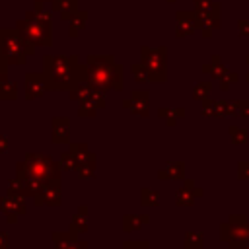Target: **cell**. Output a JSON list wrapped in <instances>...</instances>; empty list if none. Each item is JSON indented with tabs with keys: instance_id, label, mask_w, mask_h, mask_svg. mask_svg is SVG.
<instances>
[{
	"instance_id": "cell-46",
	"label": "cell",
	"mask_w": 249,
	"mask_h": 249,
	"mask_svg": "<svg viewBox=\"0 0 249 249\" xmlns=\"http://www.w3.org/2000/svg\"><path fill=\"white\" fill-rule=\"evenodd\" d=\"M167 2H171V4H173V2H175V0H167Z\"/></svg>"
},
{
	"instance_id": "cell-29",
	"label": "cell",
	"mask_w": 249,
	"mask_h": 249,
	"mask_svg": "<svg viewBox=\"0 0 249 249\" xmlns=\"http://www.w3.org/2000/svg\"><path fill=\"white\" fill-rule=\"evenodd\" d=\"M140 204L144 206H158L160 204V193L154 189H142L140 191Z\"/></svg>"
},
{
	"instance_id": "cell-12",
	"label": "cell",
	"mask_w": 249,
	"mask_h": 249,
	"mask_svg": "<svg viewBox=\"0 0 249 249\" xmlns=\"http://www.w3.org/2000/svg\"><path fill=\"white\" fill-rule=\"evenodd\" d=\"M51 239L54 243V249H88V241L78 239V235L72 233L70 230L68 231H53Z\"/></svg>"
},
{
	"instance_id": "cell-37",
	"label": "cell",
	"mask_w": 249,
	"mask_h": 249,
	"mask_svg": "<svg viewBox=\"0 0 249 249\" xmlns=\"http://www.w3.org/2000/svg\"><path fill=\"white\" fill-rule=\"evenodd\" d=\"M123 249H152V247H150V241H146V239H142V241L134 239V241H124Z\"/></svg>"
},
{
	"instance_id": "cell-9",
	"label": "cell",
	"mask_w": 249,
	"mask_h": 249,
	"mask_svg": "<svg viewBox=\"0 0 249 249\" xmlns=\"http://www.w3.org/2000/svg\"><path fill=\"white\" fill-rule=\"evenodd\" d=\"M123 107L132 115L148 117L150 115V93L146 89H134L126 99H123Z\"/></svg>"
},
{
	"instance_id": "cell-16",
	"label": "cell",
	"mask_w": 249,
	"mask_h": 249,
	"mask_svg": "<svg viewBox=\"0 0 249 249\" xmlns=\"http://www.w3.org/2000/svg\"><path fill=\"white\" fill-rule=\"evenodd\" d=\"M51 10L58 12L62 21H70L72 16L80 10V0H53L51 2Z\"/></svg>"
},
{
	"instance_id": "cell-28",
	"label": "cell",
	"mask_w": 249,
	"mask_h": 249,
	"mask_svg": "<svg viewBox=\"0 0 249 249\" xmlns=\"http://www.w3.org/2000/svg\"><path fill=\"white\" fill-rule=\"evenodd\" d=\"M130 72H132L134 82H138V84L150 82V72H148V68H146V64H144L142 60H140V62H134V64L130 66Z\"/></svg>"
},
{
	"instance_id": "cell-5",
	"label": "cell",
	"mask_w": 249,
	"mask_h": 249,
	"mask_svg": "<svg viewBox=\"0 0 249 249\" xmlns=\"http://www.w3.org/2000/svg\"><path fill=\"white\" fill-rule=\"evenodd\" d=\"M18 31L23 35L27 43L33 47H51L53 45V25L51 21H43L37 18L23 16L21 19L16 21Z\"/></svg>"
},
{
	"instance_id": "cell-24",
	"label": "cell",
	"mask_w": 249,
	"mask_h": 249,
	"mask_svg": "<svg viewBox=\"0 0 249 249\" xmlns=\"http://www.w3.org/2000/svg\"><path fill=\"white\" fill-rule=\"evenodd\" d=\"M195 12L198 16H216L220 18V4L214 0H193Z\"/></svg>"
},
{
	"instance_id": "cell-34",
	"label": "cell",
	"mask_w": 249,
	"mask_h": 249,
	"mask_svg": "<svg viewBox=\"0 0 249 249\" xmlns=\"http://www.w3.org/2000/svg\"><path fill=\"white\" fill-rule=\"evenodd\" d=\"M95 113H97V107L88 99V101H82L80 103V107H78V115L82 117V119H91V117H95Z\"/></svg>"
},
{
	"instance_id": "cell-6",
	"label": "cell",
	"mask_w": 249,
	"mask_h": 249,
	"mask_svg": "<svg viewBox=\"0 0 249 249\" xmlns=\"http://www.w3.org/2000/svg\"><path fill=\"white\" fill-rule=\"evenodd\" d=\"M140 60L150 72V82L161 84L167 80V49L165 47H140Z\"/></svg>"
},
{
	"instance_id": "cell-44",
	"label": "cell",
	"mask_w": 249,
	"mask_h": 249,
	"mask_svg": "<svg viewBox=\"0 0 249 249\" xmlns=\"http://www.w3.org/2000/svg\"><path fill=\"white\" fill-rule=\"evenodd\" d=\"M35 2H53V0H35Z\"/></svg>"
},
{
	"instance_id": "cell-42",
	"label": "cell",
	"mask_w": 249,
	"mask_h": 249,
	"mask_svg": "<svg viewBox=\"0 0 249 249\" xmlns=\"http://www.w3.org/2000/svg\"><path fill=\"white\" fill-rule=\"evenodd\" d=\"M8 148H10V142H8V138H6L4 134H0V154L8 152Z\"/></svg>"
},
{
	"instance_id": "cell-17",
	"label": "cell",
	"mask_w": 249,
	"mask_h": 249,
	"mask_svg": "<svg viewBox=\"0 0 249 249\" xmlns=\"http://www.w3.org/2000/svg\"><path fill=\"white\" fill-rule=\"evenodd\" d=\"M68 150L74 152V156L78 160V167L80 165H88V163H97V156L93 152H89L88 144H84V142H70Z\"/></svg>"
},
{
	"instance_id": "cell-15",
	"label": "cell",
	"mask_w": 249,
	"mask_h": 249,
	"mask_svg": "<svg viewBox=\"0 0 249 249\" xmlns=\"http://www.w3.org/2000/svg\"><path fill=\"white\" fill-rule=\"evenodd\" d=\"M196 196H202V191L195 189L193 181H185V187L177 189V193H175V204L177 206H191Z\"/></svg>"
},
{
	"instance_id": "cell-38",
	"label": "cell",
	"mask_w": 249,
	"mask_h": 249,
	"mask_svg": "<svg viewBox=\"0 0 249 249\" xmlns=\"http://www.w3.org/2000/svg\"><path fill=\"white\" fill-rule=\"evenodd\" d=\"M235 115L249 117V99H245V101H235Z\"/></svg>"
},
{
	"instance_id": "cell-40",
	"label": "cell",
	"mask_w": 249,
	"mask_h": 249,
	"mask_svg": "<svg viewBox=\"0 0 249 249\" xmlns=\"http://www.w3.org/2000/svg\"><path fill=\"white\" fill-rule=\"evenodd\" d=\"M239 177L249 179V161H241L239 163Z\"/></svg>"
},
{
	"instance_id": "cell-18",
	"label": "cell",
	"mask_w": 249,
	"mask_h": 249,
	"mask_svg": "<svg viewBox=\"0 0 249 249\" xmlns=\"http://www.w3.org/2000/svg\"><path fill=\"white\" fill-rule=\"evenodd\" d=\"M88 228H89V218H88V206H86V204H82V206L78 208V212L74 214L72 222H70V231L78 235V233H86V231H88Z\"/></svg>"
},
{
	"instance_id": "cell-11",
	"label": "cell",
	"mask_w": 249,
	"mask_h": 249,
	"mask_svg": "<svg viewBox=\"0 0 249 249\" xmlns=\"http://www.w3.org/2000/svg\"><path fill=\"white\" fill-rule=\"evenodd\" d=\"M175 19H177V25H175L177 37H187V35H193L196 29H200L196 12H177Z\"/></svg>"
},
{
	"instance_id": "cell-31",
	"label": "cell",
	"mask_w": 249,
	"mask_h": 249,
	"mask_svg": "<svg viewBox=\"0 0 249 249\" xmlns=\"http://www.w3.org/2000/svg\"><path fill=\"white\" fill-rule=\"evenodd\" d=\"M204 237L200 231H189L185 235V249H202Z\"/></svg>"
},
{
	"instance_id": "cell-33",
	"label": "cell",
	"mask_w": 249,
	"mask_h": 249,
	"mask_svg": "<svg viewBox=\"0 0 249 249\" xmlns=\"http://www.w3.org/2000/svg\"><path fill=\"white\" fill-rule=\"evenodd\" d=\"M210 91H212V84H210V82H198V84L195 86V89H193V97L204 101Z\"/></svg>"
},
{
	"instance_id": "cell-4",
	"label": "cell",
	"mask_w": 249,
	"mask_h": 249,
	"mask_svg": "<svg viewBox=\"0 0 249 249\" xmlns=\"http://www.w3.org/2000/svg\"><path fill=\"white\" fill-rule=\"evenodd\" d=\"M35 47L23 39L18 27H2L0 29V54L8 60V64H25L29 56H33Z\"/></svg>"
},
{
	"instance_id": "cell-21",
	"label": "cell",
	"mask_w": 249,
	"mask_h": 249,
	"mask_svg": "<svg viewBox=\"0 0 249 249\" xmlns=\"http://www.w3.org/2000/svg\"><path fill=\"white\" fill-rule=\"evenodd\" d=\"M150 224L148 214H124L123 216V230L124 231H136L138 228Z\"/></svg>"
},
{
	"instance_id": "cell-41",
	"label": "cell",
	"mask_w": 249,
	"mask_h": 249,
	"mask_svg": "<svg viewBox=\"0 0 249 249\" xmlns=\"http://www.w3.org/2000/svg\"><path fill=\"white\" fill-rule=\"evenodd\" d=\"M8 245H10V237L0 230V249H8Z\"/></svg>"
},
{
	"instance_id": "cell-14",
	"label": "cell",
	"mask_w": 249,
	"mask_h": 249,
	"mask_svg": "<svg viewBox=\"0 0 249 249\" xmlns=\"http://www.w3.org/2000/svg\"><path fill=\"white\" fill-rule=\"evenodd\" d=\"M0 210L8 216H23L27 212V206H25V198H19V196H14L10 193L2 195L0 196Z\"/></svg>"
},
{
	"instance_id": "cell-10",
	"label": "cell",
	"mask_w": 249,
	"mask_h": 249,
	"mask_svg": "<svg viewBox=\"0 0 249 249\" xmlns=\"http://www.w3.org/2000/svg\"><path fill=\"white\" fill-rule=\"evenodd\" d=\"M62 202V189H60V181H49L35 196H33V204L35 206H58Z\"/></svg>"
},
{
	"instance_id": "cell-47",
	"label": "cell",
	"mask_w": 249,
	"mask_h": 249,
	"mask_svg": "<svg viewBox=\"0 0 249 249\" xmlns=\"http://www.w3.org/2000/svg\"><path fill=\"white\" fill-rule=\"evenodd\" d=\"M245 249H249V245H247V247H245Z\"/></svg>"
},
{
	"instance_id": "cell-8",
	"label": "cell",
	"mask_w": 249,
	"mask_h": 249,
	"mask_svg": "<svg viewBox=\"0 0 249 249\" xmlns=\"http://www.w3.org/2000/svg\"><path fill=\"white\" fill-rule=\"evenodd\" d=\"M23 91H25L27 101L43 97L47 91H51L49 84H47V76L43 72H27L25 80H23Z\"/></svg>"
},
{
	"instance_id": "cell-22",
	"label": "cell",
	"mask_w": 249,
	"mask_h": 249,
	"mask_svg": "<svg viewBox=\"0 0 249 249\" xmlns=\"http://www.w3.org/2000/svg\"><path fill=\"white\" fill-rule=\"evenodd\" d=\"M93 89H95V88H93L88 80H84V82H80L76 88H72V89L68 91V95H70V99H72V101L82 103V101H86V99H89V97H91Z\"/></svg>"
},
{
	"instance_id": "cell-3",
	"label": "cell",
	"mask_w": 249,
	"mask_h": 249,
	"mask_svg": "<svg viewBox=\"0 0 249 249\" xmlns=\"http://www.w3.org/2000/svg\"><path fill=\"white\" fill-rule=\"evenodd\" d=\"M62 165L51 154L29 152L21 161L16 163V175L23 179H41V181H60Z\"/></svg>"
},
{
	"instance_id": "cell-35",
	"label": "cell",
	"mask_w": 249,
	"mask_h": 249,
	"mask_svg": "<svg viewBox=\"0 0 249 249\" xmlns=\"http://www.w3.org/2000/svg\"><path fill=\"white\" fill-rule=\"evenodd\" d=\"M76 171H78V177L80 179H95V163L80 165Z\"/></svg>"
},
{
	"instance_id": "cell-45",
	"label": "cell",
	"mask_w": 249,
	"mask_h": 249,
	"mask_svg": "<svg viewBox=\"0 0 249 249\" xmlns=\"http://www.w3.org/2000/svg\"><path fill=\"white\" fill-rule=\"evenodd\" d=\"M247 64H249V56H247ZM247 80H249V72H247Z\"/></svg>"
},
{
	"instance_id": "cell-2",
	"label": "cell",
	"mask_w": 249,
	"mask_h": 249,
	"mask_svg": "<svg viewBox=\"0 0 249 249\" xmlns=\"http://www.w3.org/2000/svg\"><path fill=\"white\" fill-rule=\"evenodd\" d=\"M88 64V76L86 80L99 91H121L124 82H123V66L115 62L113 54H88L86 56Z\"/></svg>"
},
{
	"instance_id": "cell-7",
	"label": "cell",
	"mask_w": 249,
	"mask_h": 249,
	"mask_svg": "<svg viewBox=\"0 0 249 249\" xmlns=\"http://www.w3.org/2000/svg\"><path fill=\"white\" fill-rule=\"evenodd\" d=\"M222 239L230 245V249H245L249 245V224L228 220L222 224Z\"/></svg>"
},
{
	"instance_id": "cell-20",
	"label": "cell",
	"mask_w": 249,
	"mask_h": 249,
	"mask_svg": "<svg viewBox=\"0 0 249 249\" xmlns=\"http://www.w3.org/2000/svg\"><path fill=\"white\" fill-rule=\"evenodd\" d=\"M86 23H88V12L86 10H78L72 16V19L68 21V35L70 37H78L86 29Z\"/></svg>"
},
{
	"instance_id": "cell-39",
	"label": "cell",
	"mask_w": 249,
	"mask_h": 249,
	"mask_svg": "<svg viewBox=\"0 0 249 249\" xmlns=\"http://www.w3.org/2000/svg\"><path fill=\"white\" fill-rule=\"evenodd\" d=\"M8 66H10V64H8V60L0 54V86L8 80Z\"/></svg>"
},
{
	"instance_id": "cell-30",
	"label": "cell",
	"mask_w": 249,
	"mask_h": 249,
	"mask_svg": "<svg viewBox=\"0 0 249 249\" xmlns=\"http://www.w3.org/2000/svg\"><path fill=\"white\" fill-rule=\"evenodd\" d=\"M16 97H18V84L12 82V80H6L0 86V99L10 101V99H16Z\"/></svg>"
},
{
	"instance_id": "cell-23",
	"label": "cell",
	"mask_w": 249,
	"mask_h": 249,
	"mask_svg": "<svg viewBox=\"0 0 249 249\" xmlns=\"http://www.w3.org/2000/svg\"><path fill=\"white\" fill-rule=\"evenodd\" d=\"M8 193L14 195V196H19V198H29L31 196L27 183L21 177H18V175L12 177V179H8Z\"/></svg>"
},
{
	"instance_id": "cell-36",
	"label": "cell",
	"mask_w": 249,
	"mask_h": 249,
	"mask_svg": "<svg viewBox=\"0 0 249 249\" xmlns=\"http://www.w3.org/2000/svg\"><path fill=\"white\" fill-rule=\"evenodd\" d=\"M230 134H231V140L235 144H243L247 142V130H241L237 126H230Z\"/></svg>"
},
{
	"instance_id": "cell-43",
	"label": "cell",
	"mask_w": 249,
	"mask_h": 249,
	"mask_svg": "<svg viewBox=\"0 0 249 249\" xmlns=\"http://www.w3.org/2000/svg\"><path fill=\"white\" fill-rule=\"evenodd\" d=\"M237 27H239V33L241 35H247L249 37V21H239Z\"/></svg>"
},
{
	"instance_id": "cell-19",
	"label": "cell",
	"mask_w": 249,
	"mask_h": 249,
	"mask_svg": "<svg viewBox=\"0 0 249 249\" xmlns=\"http://www.w3.org/2000/svg\"><path fill=\"white\" fill-rule=\"evenodd\" d=\"M158 177L161 181H165V179H185V163L183 161H169L163 169L158 171Z\"/></svg>"
},
{
	"instance_id": "cell-13",
	"label": "cell",
	"mask_w": 249,
	"mask_h": 249,
	"mask_svg": "<svg viewBox=\"0 0 249 249\" xmlns=\"http://www.w3.org/2000/svg\"><path fill=\"white\" fill-rule=\"evenodd\" d=\"M51 140L54 144H70V119L68 117L51 119Z\"/></svg>"
},
{
	"instance_id": "cell-25",
	"label": "cell",
	"mask_w": 249,
	"mask_h": 249,
	"mask_svg": "<svg viewBox=\"0 0 249 249\" xmlns=\"http://www.w3.org/2000/svg\"><path fill=\"white\" fill-rule=\"evenodd\" d=\"M25 16L37 18V19H43V21H51L53 19V10L47 8V2H35L33 10H27Z\"/></svg>"
},
{
	"instance_id": "cell-27",
	"label": "cell",
	"mask_w": 249,
	"mask_h": 249,
	"mask_svg": "<svg viewBox=\"0 0 249 249\" xmlns=\"http://www.w3.org/2000/svg\"><path fill=\"white\" fill-rule=\"evenodd\" d=\"M158 115H160V117H161V119L165 121V124H167V126H175L177 119L185 117V111H183L181 107H177V109H167V107H160Z\"/></svg>"
},
{
	"instance_id": "cell-26",
	"label": "cell",
	"mask_w": 249,
	"mask_h": 249,
	"mask_svg": "<svg viewBox=\"0 0 249 249\" xmlns=\"http://www.w3.org/2000/svg\"><path fill=\"white\" fill-rule=\"evenodd\" d=\"M204 72H210V76L216 78V80H226L230 76V70L224 64H220V58L218 56H214L212 62L204 66Z\"/></svg>"
},
{
	"instance_id": "cell-32",
	"label": "cell",
	"mask_w": 249,
	"mask_h": 249,
	"mask_svg": "<svg viewBox=\"0 0 249 249\" xmlns=\"http://www.w3.org/2000/svg\"><path fill=\"white\" fill-rule=\"evenodd\" d=\"M58 161H60L62 169H66V171H76V169H78V160H76V156H74V152H72V150L62 152Z\"/></svg>"
},
{
	"instance_id": "cell-1",
	"label": "cell",
	"mask_w": 249,
	"mask_h": 249,
	"mask_svg": "<svg viewBox=\"0 0 249 249\" xmlns=\"http://www.w3.org/2000/svg\"><path fill=\"white\" fill-rule=\"evenodd\" d=\"M43 74L51 91H70L88 76V64L76 54H45Z\"/></svg>"
}]
</instances>
